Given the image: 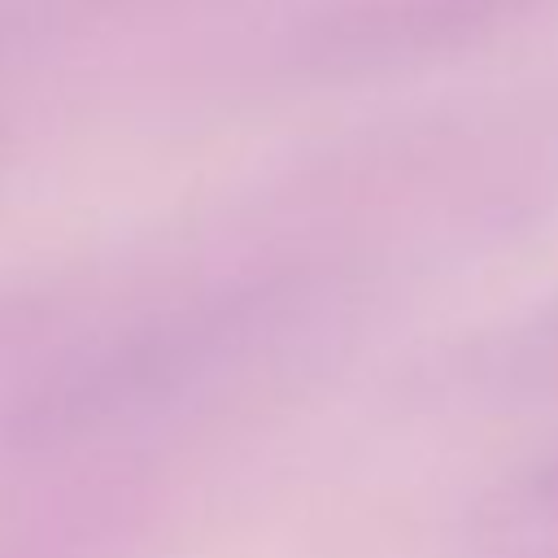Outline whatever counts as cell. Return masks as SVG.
Segmentation results:
<instances>
[{
    "label": "cell",
    "mask_w": 558,
    "mask_h": 558,
    "mask_svg": "<svg viewBox=\"0 0 558 558\" xmlns=\"http://www.w3.org/2000/svg\"><path fill=\"white\" fill-rule=\"evenodd\" d=\"M279 301V283H248L201 296L196 305H174L48 375L26 405L13 410L4 432L22 449L61 445L78 432L105 427L118 414L153 405L244 344Z\"/></svg>",
    "instance_id": "6da1fadb"
},
{
    "label": "cell",
    "mask_w": 558,
    "mask_h": 558,
    "mask_svg": "<svg viewBox=\"0 0 558 558\" xmlns=\"http://www.w3.org/2000/svg\"><path fill=\"white\" fill-rule=\"evenodd\" d=\"M536 0H353L301 31L296 57L323 74L379 70L445 52Z\"/></svg>",
    "instance_id": "7a4b0ae2"
}]
</instances>
